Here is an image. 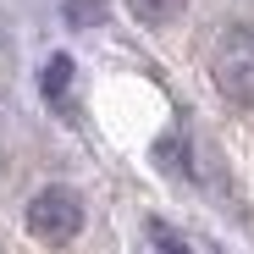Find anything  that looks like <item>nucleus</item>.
<instances>
[{
  "instance_id": "f257e3e1",
  "label": "nucleus",
  "mask_w": 254,
  "mask_h": 254,
  "mask_svg": "<svg viewBox=\"0 0 254 254\" xmlns=\"http://www.w3.org/2000/svg\"><path fill=\"white\" fill-rule=\"evenodd\" d=\"M210 89L227 105L254 111V28L238 22L210 45Z\"/></svg>"
},
{
  "instance_id": "f03ea898",
  "label": "nucleus",
  "mask_w": 254,
  "mask_h": 254,
  "mask_svg": "<svg viewBox=\"0 0 254 254\" xmlns=\"http://www.w3.org/2000/svg\"><path fill=\"white\" fill-rule=\"evenodd\" d=\"M28 232H33L39 243H50V249L72 243V238L83 232V199H77L72 188H61V183L39 188V193L28 199Z\"/></svg>"
},
{
  "instance_id": "7ed1b4c3",
  "label": "nucleus",
  "mask_w": 254,
  "mask_h": 254,
  "mask_svg": "<svg viewBox=\"0 0 254 254\" xmlns=\"http://www.w3.org/2000/svg\"><path fill=\"white\" fill-rule=\"evenodd\" d=\"M127 11H133L144 28H172L188 11V0H127Z\"/></svg>"
},
{
  "instance_id": "20e7f679",
  "label": "nucleus",
  "mask_w": 254,
  "mask_h": 254,
  "mask_svg": "<svg viewBox=\"0 0 254 254\" xmlns=\"http://www.w3.org/2000/svg\"><path fill=\"white\" fill-rule=\"evenodd\" d=\"M66 72H72V61H66V56H56V61L45 66V94H50V100H61V94H66Z\"/></svg>"
},
{
  "instance_id": "39448f33",
  "label": "nucleus",
  "mask_w": 254,
  "mask_h": 254,
  "mask_svg": "<svg viewBox=\"0 0 254 254\" xmlns=\"http://www.w3.org/2000/svg\"><path fill=\"white\" fill-rule=\"evenodd\" d=\"M89 17H100V0H72V22H89Z\"/></svg>"
}]
</instances>
